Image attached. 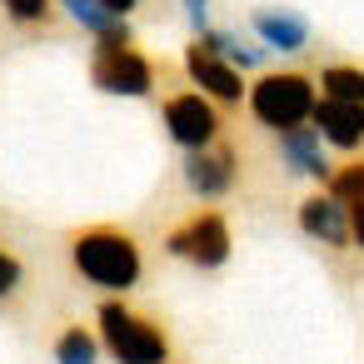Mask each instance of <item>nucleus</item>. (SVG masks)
Returning <instances> with one entry per match:
<instances>
[{
  "mask_svg": "<svg viewBox=\"0 0 364 364\" xmlns=\"http://www.w3.org/2000/svg\"><path fill=\"white\" fill-rule=\"evenodd\" d=\"M235 175H240V150L235 145H205V150H185V165H180V180L190 195L200 200H220L235 190Z\"/></svg>",
  "mask_w": 364,
  "mask_h": 364,
  "instance_id": "obj_7",
  "label": "nucleus"
},
{
  "mask_svg": "<svg viewBox=\"0 0 364 364\" xmlns=\"http://www.w3.org/2000/svg\"><path fill=\"white\" fill-rule=\"evenodd\" d=\"M70 259H75V269H80L95 289H110V294L135 289L140 274H145V259H140L135 235H130V230H115V225L75 230V235H70Z\"/></svg>",
  "mask_w": 364,
  "mask_h": 364,
  "instance_id": "obj_1",
  "label": "nucleus"
},
{
  "mask_svg": "<svg viewBox=\"0 0 364 364\" xmlns=\"http://www.w3.org/2000/svg\"><path fill=\"white\" fill-rule=\"evenodd\" d=\"M185 75L200 85V95L205 100H220V105H240L245 100V75L230 65V60H220L215 50H205L200 41H190L185 46Z\"/></svg>",
  "mask_w": 364,
  "mask_h": 364,
  "instance_id": "obj_8",
  "label": "nucleus"
},
{
  "mask_svg": "<svg viewBox=\"0 0 364 364\" xmlns=\"http://www.w3.org/2000/svg\"><path fill=\"white\" fill-rule=\"evenodd\" d=\"M160 120H165V135L180 145V150H205L220 140V110L215 100H205L200 90H180L160 105Z\"/></svg>",
  "mask_w": 364,
  "mask_h": 364,
  "instance_id": "obj_6",
  "label": "nucleus"
},
{
  "mask_svg": "<svg viewBox=\"0 0 364 364\" xmlns=\"http://www.w3.org/2000/svg\"><path fill=\"white\" fill-rule=\"evenodd\" d=\"M349 240L364 250V200H359V205H349Z\"/></svg>",
  "mask_w": 364,
  "mask_h": 364,
  "instance_id": "obj_21",
  "label": "nucleus"
},
{
  "mask_svg": "<svg viewBox=\"0 0 364 364\" xmlns=\"http://www.w3.org/2000/svg\"><path fill=\"white\" fill-rule=\"evenodd\" d=\"M195 41H200L205 50H215L220 60H230L240 75H245V70H259V65L269 60V50H264L259 41H240L235 31H205V36H195Z\"/></svg>",
  "mask_w": 364,
  "mask_h": 364,
  "instance_id": "obj_14",
  "label": "nucleus"
},
{
  "mask_svg": "<svg viewBox=\"0 0 364 364\" xmlns=\"http://www.w3.org/2000/svg\"><path fill=\"white\" fill-rule=\"evenodd\" d=\"M100 359V339L80 324H70L60 339H55V364H95Z\"/></svg>",
  "mask_w": 364,
  "mask_h": 364,
  "instance_id": "obj_16",
  "label": "nucleus"
},
{
  "mask_svg": "<svg viewBox=\"0 0 364 364\" xmlns=\"http://www.w3.org/2000/svg\"><path fill=\"white\" fill-rule=\"evenodd\" d=\"M245 100H250V110H255V120L264 130L284 135L294 125H309V115H314V80L299 75V70H269V75H259L245 90Z\"/></svg>",
  "mask_w": 364,
  "mask_h": 364,
  "instance_id": "obj_2",
  "label": "nucleus"
},
{
  "mask_svg": "<svg viewBox=\"0 0 364 364\" xmlns=\"http://www.w3.org/2000/svg\"><path fill=\"white\" fill-rule=\"evenodd\" d=\"M250 26H255V41L274 55H299V50H309V21L299 16V11H289V6H259L255 16H250Z\"/></svg>",
  "mask_w": 364,
  "mask_h": 364,
  "instance_id": "obj_9",
  "label": "nucleus"
},
{
  "mask_svg": "<svg viewBox=\"0 0 364 364\" xmlns=\"http://www.w3.org/2000/svg\"><path fill=\"white\" fill-rule=\"evenodd\" d=\"M100 339L120 364H165L170 359V339L160 324H150L145 314L125 309L120 299L100 304Z\"/></svg>",
  "mask_w": 364,
  "mask_h": 364,
  "instance_id": "obj_3",
  "label": "nucleus"
},
{
  "mask_svg": "<svg viewBox=\"0 0 364 364\" xmlns=\"http://www.w3.org/2000/svg\"><path fill=\"white\" fill-rule=\"evenodd\" d=\"M314 130L324 145L334 150H359L364 145V105H344V100H314Z\"/></svg>",
  "mask_w": 364,
  "mask_h": 364,
  "instance_id": "obj_11",
  "label": "nucleus"
},
{
  "mask_svg": "<svg viewBox=\"0 0 364 364\" xmlns=\"http://www.w3.org/2000/svg\"><path fill=\"white\" fill-rule=\"evenodd\" d=\"M279 160L289 175H309V180H329V155L314 125H294L279 135Z\"/></svg>",
  "mask_w": 364,
  "mask_h": 364,
  "instance_id": "obj_12",
  "label": "nucleus"
},
{
  "mask_svg": "<svg viewBox=\"0 0 364 364\" xmlns=\"http://www.w3.org/2000/svg\"><path fill=\"white\" fill-rule=\"evenodd\" d=\"M16 289H21V259L0 250V299H6V294H16Z\"/></svg>",
  "mask_w": 364,
  "mask_h": 364,
  "instance_id": "obj_19",
  "label": "nucleus"
},
{
  "mask_svg": "<svg viewBox=\"0 0 364 364\" xmlns=\"http://www.w3.org/2000/svg\"><path fill=\"white\" fill-rule=\"evenodd\" d=\"M324 100H344V105H364V70L359 65H329L319 75Z\"/></svg>",
  "mask_w": 364,
  "mask_h": 364,
  "instance_id": "obj_15",
  "label": "nucleus"
},
{
  "mask_svg": "<svg viewBox=\"0 0 364 364\" xmlns=\"http://www.w3.org/2000/svg\"><path fill=\"white\" fill-rule=\"evenodd\" d=\"M6 6V21L16 26H46L55 16V0H0Z\"/></svg>",
  "mask_w": 364,
  "mask_h": 364,
  "instance_id": "obj_18",
  "label": "nucleus"
},
{
  "mask_svg": "<svg viewBox=\"0 0 364 364\" xmlns=\"http://www.w3.org/2000/svg\"><path fill=\"white\" fill-rule=\"evenodd\" d=\"M299 230L329 250H349V205H339L334 195H309L299 205Z\"/></svg>",
  "mask_w": 364,
  "mask_h": 364,
  "instance_id": "obj_10",
  "label": "nucleus"
},
{
  "mask_svg": "<svg viewBox=\"0 0 364 364\" xmlns=\"http://www.w3.org/2000/svg\"><path fill=\"white\" fill-rule=\"evenodd\" d=\"M230 245H235V240H230V220L215 215V210L190 215V220L175 225L170 240H165V250H170L175 259L195 264V269H220V264L230 259Z\"/></svg>",
  "mask_w": 364,
  "mask_h": 364,
  "instance_id": "obj_5",
  "label": "nucleus"
},
{
  "mask_svg": "<svg viewBox=\"0 0 364 364\" xmlns=\"http://www.w3.org/2000/svg\"><path fill=\"white\" fill-rule=\"evenodd\" d=\"M329 190L324 195H334L339 205H359L364 200V160H354V165H339V170H329V180H324Z\"/></svg>",
  "mask_w": 364,
  "mask_h": 364,
  "instance_id": "obj_17",
  "label": "nucleus"
},
{
  "mask_svg": "<svg viewBox=\"0 0 364 364\" xmlns=\"http://www.w3.org/2000/svg\"><path fill=\"white\" fill-rule=\"evenodd\" d=\"M90 80H95L105 95L145 100V95L155 90V65H150V55L135 50V41H95Z\"/></svg>",
  "mask_w": 364,
  "mask_h": 364,
  "instance_id": "obj_4",
  "label": "nucleus"
},
{
  "mask_svg": "<svg viewBox=\"0 0 364 364\" xmlns=\"http://www.w3.org/2000/svg\"><path fill=\"white\" fill-rule=\"evenodd\" d=\"M60 6H65V16H70L80 31H90L95 41H135V36H130V21L115 16L110 6H100V0H60Z\"/></svg>",
  "mask_w": 364,
  "mask_h": 364,
  "instance_id": "obj_13",
  "label": "nucleus"
},
{
  "mask_svg": "<svg viewBox=\"0 0 364 364\" xmlns=\"http://www.w3.org/2000/svg\"><path fill=\"white\" fill-rule=\"evenodd\" d=\"M100 6H110V11H115V16H130V11H135V6H140V0H100Z\"/></svg>",
  "mask_w": 364,
  "mask_h": 364,
  "instance_id": "obj_22",
  "label": "nucleus"
},
{
  "mask_svg": "<svg viewBox=\"0 0 364 364\" xmlns=\"http://www.w3.org/2000/svg\"><path fill=\"white\" fill-rule=\"evenodd\" d=\"M180 6H185L190 31H195V36H205V31H210V0H180Z\"/></svg>",
  "mask_w": 364,
  "mask_h": 364,
  "instance_id": "obj_20",
  "label": "nucleus"
}]
</instances>
